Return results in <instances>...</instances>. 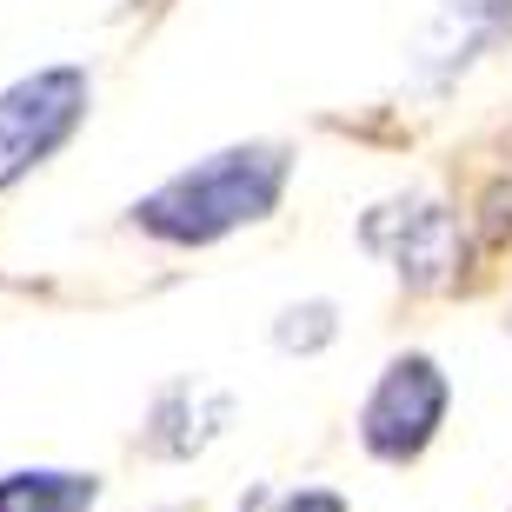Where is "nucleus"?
<instances>
[{
    "instance_id": "f257e3e1",
    "label": "nucleus",
    "mask_w": 512,
    "mask_h": 512,
    "mask_svg": "<svg viewBox=\"0 0 512 512\" xmlns=\"http://www.w3.org/2000/svg\"><path fill=\"white\" fill-rule=\"evenodd\" d=\"M286 187V147H227L200 160V167L173 173L160 193H147L133 220L153 233V240H173V247H207L233 227H253L280 207Z\"/></svg>"
},
{
    "instance_id": "f03ea898",
    "label": "nucleus",
    "mask_w": 512,
    "mask_h": 512,
    "mask_svg": "<svg viewBox=\"0 0 512 512\" xmlns=\"http://www.w3.org/2000/svg\"><path fill=\"white\" fill-rule=\"evenodd\" d=\"M87 114V74L80 67H40L0 94V187L34 173Z\"/></svg>"
},
{
    "instance_id": "7ed1b4c3",
    "label": "nucleus",
    "mask_w": 512,
    "mask_h": 512,
    "mask_svg": "<svg viewBox=\"0 0 512 512\" xmlns=\"http://www.w3.org/2000/svg\"><path fill=\"white\" fill-rule=\"evenodd\" d=\"M439 419H446V380H439V366L426 353H413V360H393L380 373V386H373V399L360 413V439H366V453H380V459H413L426 453Z\"/></svg>"
},
{
    "instance_id": "20e7f679",
    "label": "nucleus",
    "mask_w": 512,
    "mask_h": 512,
    "mask_svg": "<svg viewBox=\"0 0 512 512\" xmlns=\"http://www.w3.org/2000/svg\"><path fill=\"white\" fill-rule=\"evenodd\" d=\"M360 240L393 266L406 286H439L453 273V253H459V220L439 200L413 193V200H393V207H373L366 213Z\"/></svg>"
},
{
    "instance_id": "39448f33",
    "label": "nucleus",
    "mask_w": 512,
    "mask_h": 512,
    "mask_svg": "<svg viewBox=\"0 0 512 512\" xmlns=\"http://www.w3.org/2000/svg\"><path fill=\"white\" fill-rule=\"evenodd\" d=\"M87 473H7L0 479V512H87L94 506Z\"/></svg>"
},
{
    "instance_id": "423d86ee",
    "label": "nucleus",
    "mask_w": 512,
    "mask_h": 512,
    "mask_svg": "<svg viewBox=\"0 0 512 512\" xmlns=\"http://www.w3.org/2000/svg\"><path fill=\"white\" fill-rule=\"evenodd\" d=\"M273 340H280V346H320V340H333V306L313 300V306H293V313H280Z\"/></svg>"
},
{
    "instance_id": "0eeeda50",
    "label": "nucleus",
    "mask_w": 512,
    "mask_h": 512,
    "mask_svg": "<svg viewBox=\"0 0 512 512\" xmlns=\"http://www.w3.org/2000/svg\"><path fill=\"white\" fill-rule=\"evenodd\" d=\"M280 512H346V499L326 493V486H300L293 499H280Z\"/></svg>"
}]
</instances>
